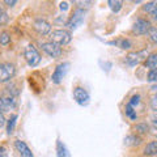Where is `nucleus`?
<instances>
[{"instance_id":"1","label":"nucleus","mask_w":157,"mask_h":157,"mask_svg":"<svg viewBox=\"0 0 157 157\" xmlns=\"http://www.w3.org/2000/svg\"><path fill=\"white\" fill-rule=\"evenodd\" d=\"M17 96L18 90L16 85H8L0 96V110L2 111H11L17 106Z\"/></svg>"},{"instance_id":"2","label":"nucleus","mask_w":157,"mask_h":157,"mask_svg":"<svg viewBox=\"0 0 157 157\" xmlns=\"http://www.w3.org/2000/svg\"><path fill=\"white\" fill-rule=\"evenodd\" d=\"M24 55H25V59H26L28 64L30 67H36V66L39 64V62H41V55H39L38 50L33 45H28L25 47Z\"/></svg>"},{"instance_id":"3","label":"nucleus","mask_w":157,"mask_h":157,"mask_svg":"<svg viewBox=\"0 0 157 157\" xmlns=\"http://www.w3.org/2000/svg\"><path fill=\"white\" fill-rule=\"evenodd\" d=\"M84 17H85V12L82 11L81 8H77L76 11L73 12L72 16L68 18V21L66 22V25L68 26V29L75 30V29H77L82 22H84Z\"/></svg>"},{"instance_id":"4","label":"nucleus","mask_w":157,"mask_h":157,"mask_svg":"<svg viewBox=\"0 0 157 157\" xmlns=\"http://www.w3.org/2000/svg\"><path fill=\"white\" fill-rule=\"evenodd\" d=\"M71 33L67 30H62V29H58V30H54L51 33V42L56 43V45L62 46V45H67V43L71 42Z\"/></svg>"},{"instance_id":"5","label":"nucleus","mask_w":157,"mask_h":157,"mask_svg":"<svg viewBox=\"0 0 157 157\" xmlns=\"http://www.w3.org/2000/svg\"><path fill=\"white\" fill-rule=\"evenodd\" d=\"M16 73V67L12 63H0V82H8Z\"/></svg>"},{"instance_id":"6","label":"nucleus","mask_w":157,"mask_h":157,"mask_svg":"<svg viewBox=\"0 0 157 157\" xmlns=\"http://www.w3.org/2000/svg\"><path fill=\"white\" fill-rule=\"evenodd\" d=\"M73 98H75V101L81 106L88 105L89 104V100H90L89 93H88L84 88H81V86H77V88L73 89Z\"/></svg>"},{"instance_id":"7","label":"nucleus","mask_w":157,"mask_h":157,"mask_svg":"<svg viewBox=\"0 0 157 157\" xmlns=\"http://www.w3.org/2000/svg\"><path fill=\"white\" fill-rule=\"evenodd\" d=\"M148 58V51L143 50V51H136V52H131L126 56V63L128 66H136L139 64L141 60Z\"/></svg>"},{"instance_id":"8","label":"nucleus","mask_w":157,"mask_h":157,"mask_svg":"<svg viewBox=\"0 0 157 157\" xmlns=\"http://www.w3.org/2000/svg\"><path fill=\"white\" fill-rule=\"evenodd\" d=\"M42 50L51 58H59L62 55V47L54 42H45L42 43Z\"/></svg>"},{"instance_id":"9","label":"nucleus","mask_w":157,"mask_h":157,"mask_svg":"<svg viewBox=\"0 0 157 157\" xmlns=\"http://www.w3.org/2000/svg\"><path fill=\"white\" fill-rule=\"evenodd\" d=\"M68 67H70V63H62V64H59L55 68V71L52 73V81L55 84H59L63 80V77L66 76V73L68 71Z\"/></svg>"},{"instance_id":"10","label":"nucleus","mask_w":157,"mask_h":157,"mask_svg":"<svg viewBox=\"0 0 157 157\" xmlns=\"http://www.w3.org/2000/svg\"><path fill=\"white\" fill-rule=\"evenodd\" d=\"M34 29H36V32H38L39 34H41V36H46V34L50 33L51 25L46 21V20H43V18H37L36 21H34Z\"/></svg>"},{"instance_id":"11","label":"nucleus","mask_w":157,"mask_h":157,"mask_svg":"<svg viewBox=\"0 0 157 157\" xmlns=\"http://www.w3.org/2000/svg\"><path fill=\"white\" fill-rule=\"evenodd\" d=\"M151 28H152V25H151L149 21L143 20V18H139L135 22V25H134V33H136V34H147Z\"/></svg>"},{"instance_id":"12","label":"nucleus","mask_w":157,"mask_h":157,"mask_svg":"<svg viewBox=\"0 0 157 157\" xmlns=\"http://www.w3.org/2000/svg\"><path fill=\"white\" fill-rule=\"evenodd\" d=\"M14 147H16V149L20 153V157H33V153L30 148L26 145V143H24L21 140H16V143H14Z\"/></svg>"},{"instance_id":"13","label":"nucleus","mask_w":157,"mask_h":157,"mask_svg":"<svg viewBox=\"0 0 157 157\" xmlns=\"http://www.w3.org/2000/svg\"><path fill=\"white\" fill-rule=\"evenodd\" d=\"M56 155L58 157H71V153L68 152L66 144L60 140L56 141Z\"/></svg>"},{"instance_id":"14","label":"nucleus","mask_w":157,"mask_h":157,"mask_svg":"<svg viewBox=\"0 0 157 157\" xmlns=\"http://www.w3.org/2000/svg\"><path fill=\"white\" fill-rule=\"evenodd\" d=\"M144 155L145 156L157 155V141H151L149 144H147V147L144 148Z\"/></svg>"},{"instance_id":"15","label":"nucleus","mask_w":157,"mask_h":157,"mask_svg":"<svg viewBox=\"0 0 157 157\" xmlns=\"http://www.w3.org/2000/svg\"><path fill=\"white\" fill-rule=\"evenodd\" d=\"M145 67L152 68V70L157 67V54H151V55H148V58L145 59Z\"/></svg>"},{"instance_id":"16","label":"nucleus","mask_w":157,"mask_h":157,"mask_svg":"<svg viewBox=\"0 0 157 157\" xmlns=\"http://www.w3.org/2000/svg\"><path fill=\"white\" fill-rule=\"evenodd\" d=\"M16 121H17V115L13 114L11 118L8 119V123H7V132L8 135H11L12 132L14 131V126H16Z\"/></svg>"},{"instance_id":"17","label":"nucleus","mask_w":157,"mask_h":157,"mask_svg":"<svg viewBox=\"0 0 157 157\" xmlns=\"http://www.w3.org/2000/svg\"><path fill=\"white\" fill-rule=\"evenodd\" d=\"M143 9H144L145 12H148L151 14H153V16H156V14H157V3H155V2L147 3L145 6L143 7Z\"/></svg>"},{"instance_id":"18","label":"nucleus","mask_w":157,"mask_h":157,"mask_svg":"<svg viewBox=\"0 0 157 157\" xmlns=\"http://www.w3.org/2000/svg\"><path fill=\"white\" fill-rule=\"evenodd\" d=\"M110 45H117L118 47H121V48H130L131 47V42L128 41V39H118V41L110 42Z\"/></svg>"},{"instance_id":"19","label":"nucleus","mask_w":157,"mask_h":157,"mask_svg":"<svg viewBox=\"0 0 157 157\" xmlns=\"http://www.w3.org/2000/svg\"><path fill=\"white\" fill-rule=\"evenodd\" d=\"M107 4H109V7L113 12H119L121 8H122V2H119V0H109L107 2Z\"/></svg>"},{"instance_id":"20","label":"nucleus","mask_w":157,"mask_h":157,"mask_svg":"<svg viewBox=\"0 0 157 157\" xmlns=\"http://www.w3.org/2000/svg\"><path fill=\"white\" fill-rule=\"evenodd\" d=\"M11 43V36H9L8 32H2L0 33V45L7 46Z\"/></svg>"},{"instance_id":"21","label":"nucleus","mask_w":157,"mask_h":157,"mask_svg":"<svg viewBox=\"0 0 157 157\" xmlns=\"http://www.w3.org/2000/svg\"><path fill=\"white\" fill-rule=\"evenodd\" d=\"M140 137H136V136H127L124 139V144L126 145H137L140 144Z\"/></svg>"},{"instance_id":"22","label":"nucleus","mask_w":157,"mask_h":157,"mask_svg":"<svg viewBox=\"0 0 157 157\" xmlns=\"http://www.w3.org/2000/svg\"><path fill=\"white\" fill-rule=\"evenodd\" d=\"M126 114H127V117H128L130 119H132V121L136 119V113H135V110H134V107H132L130 104L126 106Z\"/></svg>"},{"instance_id":"23","label":"nucleus","mask_w":157,"mask_h":157,"mask_svg":"<svg viewBox=\"0 0 157 157\" xmlns=\"http://www.w3.org/2000/svg\"><path fill=\"white\" fill-rule=\"evenodd\" d=\"M148 36H149V39L153 43H157V29L152 26L149 30H148Z\"/></svg>"},{"instance_id":"24","label":"nucleus","mask_w":157,"mask_h":157,"mask_svg":"<svg viewBox=\"0 0 157 157\" xmlns=\"http://www.w3.org/2000/svg\"><path fill=\"white\" fill-rule=\"evenodd\" d=\"M148 81H151V82H155V81H157V68H153V70H151L149 72H148Z\"/></svg>"},{"instance_id":"25","label":"nucleus","mask_w":157,"mask_h":157,"mask_svg":"<svg viewBox=\"0 0 157 157\" xmlns=\"http://www.w3.org/2000/svg\"><path fill=\"white\" fill-rule=\"evenodd\" d=\"M8 21V16H7V13H6V11L3 9V7L0 6V26L2 25H4Z\"/></svg>"},{"instance_id":"26","label":"nucleus","mask_w":157,"mask_h":157,"mask_svg":"<svg viewBox=\"0 0 157 157\" xmlns=\"http://www.w3.org/2000/svg\"><path fill=\"white\" fill-rule=\"evenodd\" d=\"M140 102V96L139 94H135V96H132L131 97V100H130V105L134 107V106H136L137 104Z\"/></svg>"},{"instance_id":"27","label":"nucleus","mask_w":157,"mask_h":157,"mask_svg":"<svg viewBox=\"0 0 157 157\" xmlns=\"http://www.w3.org/2000/svg\"><path fill=\"white\" fill-rule=\"evenodd\" d=\"M136 130L139 131V132H141V134H145V132L148 131V126H147V124H137L136 126Z\"/></svg>"},{"instance_id":"28","label":"nucleus","mask_w":157,"mask_h":157,"mask_svg":"<svg viewBox=\"0 0 157 157\" xmlns=\"http://www.w3.org/2000/svg\"><path fill=\"white\" fill-rule=\"evenodd\" d=\"M151 107H152V110L157 111V96H155V97L151 100Z\"/></svg>"},{"instance_id":"29","label":"nucleus","mask_w":157,"mask_h":157,"mask_svg":"<svg viewBox=\"0 0 157 157\" xmlns=\"http://www.w3.org/2000/svg\"><path fill=\"white\" fill-rule=\"evenodd\" d=\"M6 124V118H4V115H3V111L0 110V128Z\"/></svg>"},{"instance_id":"30","label":"nucleus","mask_w":157,"mask_h":157,"mask_svg":"<svg viewBox=\"0 0 157 157\" xmlns=\"http://www.w3.org/2000/svg\"><path fill=\"white\" fill-rule=\"evenodd\" d=\"M152 124H153L155 128H157V115L152 117Z\"/></svg>"},{"instance_id":"31","label":"nucleus","mask_w":157,"mask_h":157,"mask_svg":"<svg viewBox=\"0 0 157 157\" xmlns=\"http://www.w3.org/2000/svg\"><path fill=\"white\" fill-rule=\"evenodd\" d=\"M4 3L8 4L9 7H12V6H14V4H16L17 2H16V0H12V2H11V0H6V2H4Z\"/></svg>"},{"instance_id":"32","label":"nucleus","mask_w":157,"mask_h":157,"mask_svg":"<svg viewBox=\"0 0 157 157\" xmlns=\"http://www.w3.org/2000/svg\"><path fill=\"white\" fill-rule=\"evenodd\" d=\"M0 157H6V148L0 147Z\"/></svg>"},{"instance_id":"33","label":"nucleus","mask_w":157,"mask_h":157,"mask_svg":"<svg viewBox=\"0 0 157 157\" xmlns=\"http://www.w3.org/2000/svg\"><path fill=\"white\" fill-rule=\"evenodd\" d=\"M67 8H68L67 3H60V9H62V11H67Z\"/></svg>"},{"instance_id":"34","label":"nucleus","mask_w":157,"mask_h":157,"mask_svg":"<svg viewBox=\"0 0 157 157\" xmlns=\"http://www.w3.org/2000/svg\"><path fill=\"white\" fill-rule=\"evenodd\" d=\"M152 89H155V90H156V89H157V85H156V86H153V88H152Z\"/></svg>"},{"instance_id":"35","label":"nucleus","mask_w":157,"mask_h":157,"mask_svg":"<svg viewBox=\"0 0 157 157\" xmlns=\"http://www.w3.org/2000/svg\"><path fill=\"white\" fill-rule=\"evenodd\" d=\"M155 20H156V21H157V14H156V16H155Z\"/></svg>"}]
</instances>
